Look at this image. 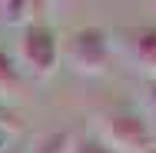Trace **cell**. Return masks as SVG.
Masks as SVG:
<instances>
[{"label": "cell", "mask_w": 156, "mask_h": 153, "mask_svg": "<svg viewBox=\"0 0 156 153\" xmlns=\"http://www.w3.org/2000/svg\"><path fill=\"white\" fill-rule=\"evenodd\" d=\"M106 147L113 153H156V133L136 113H113L103 126Z\"/></svg>", "instance_id": "cell-1"}, {"label": "cell", "mask_w": 156, "mask_h": 153, "mask_svg": "<svg viewBox=\"0 0 156 153\" xmlns=\"http://www.w3.org/2000/svg\"><path fill=\"white\" fill-rule=\"evenodd\" d=\"M20 57L30 67L33 73L47 77L57 70L60 63V40H57V30L47 27V24H27L23 27V37H20Z\"/></svg>", "instance_id": "cell-2"}, {"label": "cell", "mask_w": 156, "mask_h": 153, "mask_svg": "<svg viewBox=\"0 0 156 153\" xmlns=\"http://www.w3.org/2000/svg\"><path fill=\"white\" fill-rule=\"evenodd\" d=\"M70 60L83 73H103L110 60V37L100 27H80L70 37Z\"/></svg>", "instance_id": "cell-3"}, {"label": "cell", "mask_w": 156, "mask_h": 153, "mask_svg": "<svg viewBox=\"0 0 156 153\" xmlns=\"http://www.w3.org/2000/svg\"><path fill=\"white\" fill-rule=\"evenodd\" d=\"M123 47L140 70L156 77V24H140L123 30Z\"/></svg>", "instance_id": "cell-4"}, {"label": "cell", "mask_w": 156, "mask_h": 153, "mask_svg": "<svg viewBox=\"0 0 156 153\" xmlns=\"http://www.w3.org/2000/svg\"><path fill=\"white\" fill-rule=\"evenodd\" d=\"M17 90H20V70L13 67L10 53L0 47V97H10Z\"/></svg>", "instance_id": "cell-5"}, {"label": "cell", "mask_w": 156, "mask_h": 153, "mask_svg": "<svg viewBox=\"0 0 156 153\" xmlns=\"http://www.w3.org/2000/svg\"><path fill=\"white\" fill-rule=\"evenodd\" d=\"M37 153H73V137L66 130H57V133H50V137L40 140Z\"/></svg>", "instance_id": "cell-6"}, {"label": "cell", "mask_w": 156, "mask_h": 153, "mask_svg": "<svg viewBox=\"0 0 156 153\" xmlns=\"http://www.w3.org/2000/svg\"><path fill=\"white\" fill-rule=\"evenodd\" d=\"M30 7H33V3H27V0H10V3H0V10H3V20H7V24H23Z\"/></svg>", "instance_id": "cell-7"}, {"label": "cell", "mask_w": 156, "mask_h": 153, "mask_svg": "<svg viewBox=\"0 0 156 153\" xmlns=\"http://www.w3.org/2000/svg\"><path fill=\"white\" fill-rule=\"evenodd\" d=\"M73 153H113L103 140H93V137H83L80 143H73Z\"/></svg>", "instance_id": "cell-8"}, {"label": "cell", "mask_w": 156, "mask_h": 153, "mask_svg": "<svg viewBox=\"0 0 156 153\" xmlns=\"http://www.w3.org/2000/svg\"><path fill=\"white\" fill-rule=\"evenodd\" d=\"M0 123H7L10 130H17V123H13V120H10V117H7V110H3V103H0Z\"/></svg>", "instance_id": "cell-9"}, {"label": "cell", "mask_w": 156, "mask_h": 153, "mask_svg": "<svg viewBox=\"0 0 156 153\" xmlns=\"http://www.w3.org/2000/svg\"><path fill=\"white\" fill-rule=\"evenodd\" d=\"M150 103H153V107H156V77H153V80H150Z\"/></svg>", "instance_id": "cell-10"}, {"label": "cell", "mask_w": 156, "mask_h": 153, "mask_svg": "<svg viewBox=\"0 0 156 153\" xmlns=\"http://www.w3.org/2000/svg\"><path fill=\"white\" fill-rule=\"evenodd\" d=\"M3 147H7V143H3V137H0V153H3Z\"/></svg>", "instance_id": "cell-11"}]
</instances>
